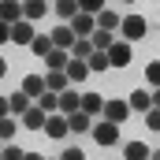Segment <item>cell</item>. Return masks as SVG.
<instances>
[{
	"instance_id": "7c38bea8",
	"label": "cell",
	"mask_w": 160,
	"mask_h": 160,
	"mask_svg": "<svg viewBox=\"0 0 160 160\" xmlns=\"http://www.w3.org/2000/svg\"><path fill=\"white\" fill-rule=\"evenodd\" d=\"M108 60H112V67H127L130 63V41H116L108 48Z\"/></svg>"
},
{
	"instance_id": "4316f807",
	"label": "cell",
	"mask_w": 160,
	"mask_h": 160,
	"mask_svg": "<svg viewBox=\"0 0 160 160\" xmlns=\"http://www.w3.org/2000/svg\"><path fill=\"white\" fill-rule=\"evenodd\" d=\"M86 63H89V75H97V71H108V67H112V60H108V52H93V56H89Z\"/></svg>"
},
{
	"instance_id": "9c48e42d",
	"label": "cell",
	"mask_w": 160,
	"mask_h": 160,
	"mask_svg": "<svg viewBox=\"0 0 160 160\" xmlns=\"http://www.w3.org/2000/svg\"><path fill=\"white\" fill-rule=\"evenodd\" d=\"M78 11H82L78 0H52V15H56L60 22H67V26H71V19H75Z\"/></svg>"
},
{
	"instance_id": "484cf974",
	"label": "cell",
	"mask_w": 160,
	"mask_h": 160,
	"mask_svg": "<svg viewBox=\"0 0 160 160\" xmlns=\"http://www.w3.org/2000/svg\"><path fill=\"white\" fill-rule=\"evenodd\" d=\"M93 48H97V52H108V48H112V45H116V38H112V34H108V30H93Z\"/></svg>"
},
{
	"instance_id": "8fae6325",
	"label": "cell",
	"mask_w": 160,
	"mask_h": 160,
	"mask_svg": "<svg viewBox=\"0 0 160 160\" xmlns=\"http://www.w3.org/2000/svg\"><path fill=\"white\" fill-rule=\"evenodd\" d=\"M67 130H71V123H67V116H48V123H45V134L48 138H67Z\"/></svg>"
},
{
	"instance_id": "f546056e",
	"label": "cell",
	"mask_w": 160,
	"mask_h": 160,
	"mask_svg": "<svg viewBox=\"0 0 160 160\" xmlns=\"http://www.w3.org/2000/svg\"><path fill=\"white\" fill-rule=\"evenodd\" d=\"M22 157H26V153H22V149H19L15 142H8V145L0 149V160H22Z\"/></svg>"
},
{
	"instance_id": "ffe728a7",
	"label": "cell",
	"mask_w": 160,
	"mask_h": 160,
	"mask_svg": "<svg viewBox=\"0 0 160 160\" xmlns=\"http://www.w3.org/2000/svg\"><path fill=\"white\" fill-rule=\"evenodd\" d=\"M127 104H130V112H149V108H153V93H145V89H134Z\"/></svg>"
},
{
	"instance_id": "52a82bcc",
	"label": "cell",
	"mask_w": 160,
	"mask_h": 160,
	"mask_svg": "<svg viewBox=\"0 0 160 160\" xmlns=\"http://www.w3.org/2000/svg\"><path fill=\"white\" fill-rule=\"evenodd\" d=\"M127 116H130V104H127V101H104V116H101V119H108V123L119 127Z\"/></svg>"
},
{
	"instance_id": "4fadbf2b",
	"label": "cell",
	"mask_w": 160,
	"mask_h": 160,
	"mask_svg": "<svg viewBox=\"0 0 160 160\" xmlns=\"http://www.w3.org/2000/svg\"><path fill=\"white\" fill-rule=\"evenodd\" d=\"M82 112L93 116V119L104 116V97H101V93H82Z\"/></svg>"
},
{
	"instance_id": "9a60e30c",
	"label": "cell",
	"mask_w": 160,
	"mask_h": 160,
	"mask_svg": "<svg viewBox=\"0 0 160 160\" xmlns=\"http://www.w3.org/2000/svg\"><path fill=\"white\" fill-rule=\"evenodd\" d=\"M67 86H71L67 71H48V75H45V89H48V93H63Z\"/></svg>"
},
{
	"instance_id": "ab89813d",
	"label": "cell",
	"mask_w": 160,
	"mask_h": 160,
	"mask_svg": "<svg viewBox=\"0 0 160 160\" xmlns=\"http://www.w3.org/2000/svg\"><path fill=\"white\" fill-rule=\"evenodd\" d=\"M149 160H160V149H153V153H149Z\"/></svg>"
},
{
	"instance_id": "ac0fdd59",
	"label": "cell",
	"mask_w": 160,
	"mask_h": 160,
	"mask_svg": "<svg viewBox=\"0 0 160 160\" xmlns=\"http://www.w3.org/2000/svg\"><path fill=\"white\" fill-rule=\"evenodd\" d=\"M22 93H26L30 101H38L41 93H45V78H41V75H26V78H22Z\"/></svg>"
},
{
	"instance_id": "277c9868",
	"label": "cell",
	"mask_w": 160,
	"mask_h": 160,
	"mask_svg": "<svg viewBox=\"0 0 160 160\" xmlns=\"http://www.w3.org/2000/svg\"><path fill=\"white\" fill-rule=\"evenodd\" d=\"M71 30H75V38H78V41L93 38V30H97V15H86V11H78V15L71 19Z\"/></svg>"
},
{
	"instance_id": "2e32d148",
	"label": "cell",
	"mask_w": 160,
	"mask_h": 160,
	"mask_svg": "<svg viewBox=\"0 0 160 160\" xmlns=\"http://www.w3.org/2000/svg\"><path fill=\"white\" fill-rule=\"evenodd\" d=\"M149 153H153V149H149L145 142H127V145H123V160H149Z\"/></svg>"
},
{
	"instance_id": "f35d334b",
	"label": "cell",
	"mask_w": 160,
	"mask_h": 160,
	"mask_svg": "<svg viewBox=\"0 0 160 160\" xmlns=\"http://www.w3.org/2000/svg\"><path fill=\"white\" fill-rule=\"evenodd\" d=\"M22 160H45V157H41V153H26Z\"/></svg>"
},
{
	"instance_id": "3957f363",
	"label": "cell",
	"mask_w": 160,
	"mask_h": 160,
	"mask_svg": "<svg viewBox=\"0 0 160 160\" xmlns=\"http://www.w3.org/2000/svg\"><path fill=\"white\" fill-rule=\"evenodd\" d=\"M75 112H82V93L75 89V86H67L63 93H60V116H75Z\"/></svg>"
},
{
	"instance_id": "7a4b0ae2",
	"label": "cell",
	"mask_w": 160,
	"mask_h": 160,
	"mask_svg": "<svg viewBox=\"0 0 160 160\" xmlns=\"http://www.w3.org/2000/svg\"><path fill=\"white\" fill-rule=\"evenodd\" d=\"M119 30H123V41H142L145 30H149V22H145L142 15H127V19L119 22Z\"/></svg>"
},
{
	"instance_id": "6da1fadb",
	"label": "cell",
	"mask_w": 160,
	"mask_h": 160,
	"mask_svg": "<svg viewBox=\"0 0 160 160\" xmlns=\"http://www.w3.org/2000/svg\"><path fill=\"white\" fill-rule=\"evenodd\" d=\"M89 138H93L97 145H104V149H108V145H116V142H119V127H116V123H108V119H93Z\"/></svg>"
},
{
	"instance_id": "5b68a950",
	"label": "cell",
	"mask_w": 160,
	"mask_h": 160,
	"mask_svg": "<svg viewBox=\"0 0 160 160\" xmlns=\"http://www.w3.org/2000/svg\"><path fill=\"white\" fill-rule=\"evenodd\" d=\"M41 15H52V4L48 0H22V19L26 22H38Z\"/></svg>"
},
{
	"instance_id": "836d02e7",
	"label": "cell",
	"mask_w": 160,
	"mask_h": 160,
	"mask_svg": "<svg viewBox=\"0 0 160 160\" xmlns=\"http://www.w3.org/2000/svg\"><path fill=\"white\" fill-rule=\"evenodd\" d=\"M60 160H86V153H82L78 145H71V149H63V153H60Z\"/></svg>"
},
{
	"instance_id": "60d3db41",
	"label": "cell",
	"mask_w": 160,
	"mask_h": 160,
	"mask_svg": "<svg viewBox=\"0 0 160 160\" xmlns=\"http://www.w3.org/2000/svg\"><path fill=\"white\" fill-rule=\"evenodd\" d=\"M123 4H134V0H123Z\"/></svg>"
},
{
	"instance_id": "74e56055",
	"label": "cell",
	"mask_w": 160,
	"mask_h": 160,
	"mask_svg": "<svg viewBox=\"0 0 160 160\" xmlns=\"http://www.w3.org/2000/svg\"><path fill=\"white\" fill-rule=\"evenodd\" d=\"M153 108H160V89H153Z\"/></svg>"
},
{
	"instance_id": "d4e9b609",
	"label": "cell",
	"mask_w": 160,
	"mask_h": 160,
	"mask_svg": "<svg viewBox=\"0 0 160 160\" xmlns=\"http://www.w3.org/2000/svg\"><path fill=\"white\" fill-rule=\"evenodd\" d=\"M38 108H45L48 116H56V112H60V93H48V89H45L38 97Z\"/></svg>"
},
{
	"instance_id": "4dcf8cb0",
	"label": "cell",
	"mask_w": 160,
	"mask_h": 160,
	"mask_svg": "<svg viewBox=\"0 0 160 160\" xmlns=\"http://www.w3.org/2000/svg\"><path fill=\"white\" fill-rule=\"evenodd\" d=\"M145 78H149V86H153V89H160V60H153V63L145 67Z\"/></svg>"
},
{
	"instance_id": "8992f818",
	"label": "cell",
	"mask_w": 160,
	"mask_h": 160,
	"mask_svg": "<svg viewBox=\"0 0 160 160\" xmlns=\"http://www.w3.org/2000/svg\"><path fill=\"white\" fill-rule=\"evenodd\" d=\"M48 38H52V45H56V48H63V52H71V48H75V41H78V38H75V30H71L67 22H60Z\"/></svg>"
},
{
	"instance_id": "e0dca14e",
	"label": "cell",
	"mask_w": 160,
	"mask_h": 160,
	"mask_svg": "<svg viewBox=\"0 0 160 160\" xmlns=\"http://www.w3.org/2000/svg\"><path fill=\"white\" fill-rule=\"evenodd\" d=\"M67 78H71V86L86 82L89 78V63H86V60H71V63H67Z\"/></svg>"
},
{
	"instance_id": "7402d4cb",
	"label": "cell",
	"mask_w": 160,
	"mask_h": 160,
	"mask_svg": "<svg viewBox=\"0 0 160 160\" xmlns=\"http://www.w3.org/2000/svg\"><path fill=\"white\" fill-rule=\"evenodd\" d=\"M8 101H11V116H26V112L34 108V101H30V97H26L22 89H19V93H11Z\"/></svg>"
},
{
	"instance_id": "5bb4252c",
	"label": "cell",
	"mask_w": 160,
	"mask_h": 160,
	"mask_svg": "<svg viewBox=\"0 0 160 160\" xmlns=\"http://www.w3.org/2000/svg\"><path fill=\"white\" fill-rule=\"evenodd\" d=\"M34 38H38V34H34V22H26V19H22V22H15V26H11V41H15V45H30Z\"/></svg>"
},
{
	"instance_id": "d6986e66",
	"label": "cell",
	"mask_w": 160,
	"mask_h": 160,
	"mask_svg": "<svg viewBox=\"0 0 160 160\" xmlns=\"http://www.w3.org/2000/svg\"><path fill=\"white\" fill-rule=\"evenodd\" d=\"M45 63H48V71H67V63H71V52H63V48H52V52L45 56Z\"/></svg>"
},
{
	"instance_id": "cb8c5ba5",
	"label": "cell",
	"mask_w": 160,
	"mask_h": 160,
	"mask_svg": "<svg viewBox=\"0 0 160 160\" xmlns=\"http://www.w3.org/2000/svg\"><path fill=\"white\" fill-rule=\"evenodd\" d=\"M119 22H123V19L116 15V11H108V8L97 15V30H108V34H112V30H119Z\"/></svg>"
},
{
	"instance_id": "1f68e13d",
	"label": "cell",
	"mask_w": 160,
	"mask_h": 160,
	"mask_svg": "<svg viewBox=\"0 0 160 160\" xmlns=\"http://www.w3.org/2000/svg\"><path fill=\"white\" fill-rule=\"evenodd\" d=\"M78 8L86 15H101V11H104V0H78Z\"/></svg>"
},
{
	"instance_id": "44dd1931",
	"label": "cell",
	"mask_w": 160,
	"mask_h": 160,
	"mask_svg": "<svg viewBox=\"0 0 160 160\" xmlns=\"http://www.w3.org/2000/svg\"><path fill=\"white\" fill-rule=\"evenodd\" d=\"M52 48H56V45H52V38H48V34H38V38L30 41V52H34L38 60H45V56H48Z\"/></svg>"
},
{
	"instance_id": "ba28073f",
	"label": "cell",
	"mask_w": 160,
	"mask_h": 160,
	"mask_svg": "<svg viewBox=\"0 0 160 160\" xmlns=\"http://www.w3.org/2000/svg\"><path fill=\"white\" fill-rule=\"evenodd\" d=\"M0 22H8V26L22 22V0H0Z\"/></svg>"
},
{
	"instance_id": "d6a6232c",
	"label": "cell",
	"mask_w": 160,
	"mask_h": 160,
	"mask_svg": "<svg viewBox=\"0 0 160 160\" xmlns=\"http://www.w3.org/2000/svg\"><path fill=\"white\" fill-rule=\"evenodd\" d=\"M145 127L149 130H160V108H149L145 112Z\"/></svg>"
},
{
	"instance_id": "e575fe53",
	"label": "cell",
	"mask_w": 160,
	"mask_h": 160,
	"mask_svg": "<svg viewBox=\"0 0 160 160\" xmlns=\"http://www.w3.org/2000/svg\"><path fill=\"white\" fill-rule=\"evenodd\" d=\"M8 41H11V26H8V22H0V45H8Z\"/></svg>"
},
{
	"instance_id": "603a6c76",
	"label": "cell",
	"mask_w": 160,
	"mask_h": 160,
	"mask_svg": "<svg viewBox=\"0 0 160 160\" xmlns=\"http://www.w3.org/2000/svg\"><path fill=\"white\" fill-rule=\"evenodd\" d=\"M67 123H71V134H89L93 130V116H86V112H75Z\"/></svg>"
},
{
	"instance_id": "f1b7e54d",
	"label": "cell",
	"mask_w": 160,
	"mask_h": 160,
	"mask_svg": "<svg viewBox=\"0 0 160 160\" xmlns=\"http://www.w3.org/2000/svg\"><path fill=\"white\" fill-rule=\"evenodd\" d=\"M15 130H19V127H15V116H4V119H0V142H11Z\"/></svg>"
},
{
	"instance_id": "83f0119b",
	"label": "cell",
	"mask_w": 160,
	"mask_h": 160,
	"mask_svg": "<svg viewBox=\"0 0 160 160\" xmlns=\"http://www.w3.org/2000/svg\"><path fill=\"white\" fill-rule=\"evenodd\" d=\"M97 48H93V41L86 38V41H75V48H71V60H89Z\"/></svg>"
},
{
	"instance_id": "8d00e7d4",
	"label": "cell",
	"mask_w": 160,
	"mask_h": 160,
	"mask_svg": "<svg viewBox=\"0 0 160 160\" xmlns=\"http://www.w3.org/2000/svg\"><path fill=\"white\" fill-rule=\"evenodd\" d=\"M4 75H8V60L0 56V78H4Z\"/></svg>"
},
{
	"instance_id": "d590c367",
	"label": "cell",
	"mask_w": 160,
	"mask_h": 160,
	"mask_svg": "<svg viewBox=\"0 0 160 160\" xmlns=\"http://www.w3.org/2000/svg\"><path fill=\"white\" fill-rule=\"evenodd\" d=\"M4 116H11V101H8V97H0V119H4Z\"/></svg>"
},
{
	"instance_id": "30bf717a",
	"label": "cell",
	"mask_w": 160,
	"mask_h": 160,
	"mask_svg": "<svg viewBox=\"0 0 160 160\" xmlns=\"http://www.w3.org/2000/svg\"><path fill=\"white\" fill-rule=\"evenodd\" d=\"M45 123H48V112H45V108H38V104L22 116V127H26V130H38V134L45 130Z\"/></svg>"
}]
</instances>
